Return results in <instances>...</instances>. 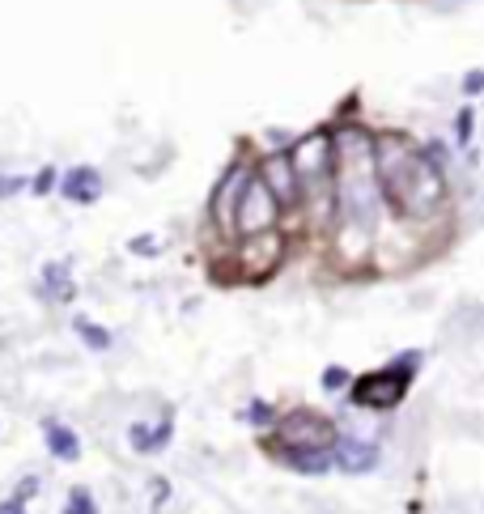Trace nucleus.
I'll return each instance as SVG.
<instances>
[{"instance_id":"16","label":"nucleus","mask_w":484,"mask_h":514,"mask_svg":"<svg viewBox=\"0 0 484 514\" xmlns=\"http://www.w3.org/2000/svg\"><path fill=\"white\" fill-rule=\"evenodd\" d=\"M238 417L246 421V425H255V430H272L281 413H276V408H272L268 400H251V404H246V408L238 413Z\"/></svg>"},{"instance_id":"14","label":"nucleus","mask_w":484,"mask_h":514,"mask_svg":"<svg viewBox=\"0 0 484 514\" xmlns=\"http://www.w3.org/2000/svg\"><path fill=\"white\" fill-rule=\"evenodd\" d=\"M276 464H285L298 476H323L332 472V450H272Z\"/></svg>"},{"instance_id":"2","label":"nucleus","mask_w":484,"mask_h":514,"mask_svg":"<svg viewBox=\"0 0 484 514\" xmlns=\"http://www.w3.org/2000/svg\"><path fill=\"white\" fill-rule=\"evenodd\" d=\"M336 145V222L344 234L361 239V247L378 234L383 217V183H378V153H374V132L344 124L332 132Z\"/></svg>"},{"instance_id":"4","label":"nucleus","mask_w":484,"mask_h":514,"mask_svg":"<svg viewBox=\"0 0 484 514\" xmlns=\"http://www.w3.org/2000/svg\"><path fill=\"white\" fill-rule=\"evenodd\" d=\"M420 362H425L420 349H408V353L391 357L387 366H378V370H370V374L353 379L349 400H353L357 408H370V413H391V408H400L403 396H408V387H412V379H417Z\"/></svg>"},{"instance_id":"19","label":"nucleus","mask_w":484,"mask_h":514,"mask_svg":"<svg viewBox=\"0 0 484 514\" xmlns=\"http://www.w3.org/2000/svg\"><path fill=\"white\" fill-rule=\"evenodd\" d=\"M39 489H43V476H34V472H30V476H22V481H17L13 498H22V501H26V506H30V498H34V493H39Z\"/></svg>"},{"instance_id":"7","label":"nucleus","mask_w":484,"mask_h":514,"mask_svg":"<svg viewBox=\"0 0 484 514\" xmlns=\"http://www.w3.org/2000/svg\"><path fill=\"white\" fill-rule=\"evenodd\" d=\"M246 179H251V166L238 161V166H229L226 175H221V183L209 196V217L217 225V234H226V239H234V217H238V200H242Z\"/></svg>"},{"instance_id":"15","label":"nucleus","mask_w":484,"mask_h":514,"mask_svg":"<svg viewBox=\"0 0 484 514\" xmlns=\"http://www.w3.org/2000/svg\"><path fill=\"white\" fill-rule=\"evenodd\" d=\"M73 332H77L81 340H85V344H90V349H94V353H107V349H111V332H107V327H98L94 319H73Z\"/></svg>"},{"instance_id":"21","label":"nucleus","mask_w":484,"mask_h":514,"mask_svg":"<svg viewBox=\"0 0 484 514\" xmlns=\"http://www.w3.org/2000/svg\"><path fill=\"white\" fill-rule=\"evenodd\" d=\"M454 141H459V145H468V141H471V111H468V107L454 115Z\"/></svg>"},{"instance_id":"8","label":"nucleus","mask_w":484,"mask_h":514,"mask_svg":"<svg viewBox=\"0 0 484 514\" xmlns=\"http://www.w3.org/2000/svg\"><path fill=\"white\" fill-rule=\"evenodd\" d=\"M255 175H259V183L272 192V200H276V209L281 213L302 205V192H298V175H293L290 153H268V158L255 166Z\"/></svg>"},{"instance_id":"22","label":"nucleus","mask_w":484,"mask_h":514,"mask_svg":"<svg viewBox=\"0 0 484 514\" xmlns=\"http://www.w3.org/2000/svg\"><path fill=\"white\" fill-rule=\"evenodd\" d=\"M149 489H153V510H161V506L170 501V481H166V476H153Z\"/></svg>"},{"instance_id":"24","label":"nucleus","mask_w":484,"mask_h":514,"mask_svg":"<svg viewBox=\"0 0 484 514\" xmlns=\"http://www.w3.org/2000/svg\"><path fill=\"white\" fill-rule=\"evenodd\" d=\"M26 187V179L22 175H0V200H9V196H17Z\"/></svg>"},{"instance_id":"26","label":"nucleus","mask_w":484,"mask_h":514,"mask_svg":"<svg viewBox=\"0 0 484 514\" xmlns=\"http://www.w3.org/2000/svg\"><path fill=\"white\" fill-rule=\"evenodd\" d=\"M128 247H132V251H145V256H153V251H158V242H153V239H132Z\"/></svg>"},{"instance_id":"23","label":"nucleus","mask_w":484,"mask_h":514,"mask_svg":"<svg viewBox=\"0 0 484 514\" xmlns=\"http://www.w3.org/2000/svg\"><path fill=\"white\" fill-rule=\"evenodd\" d=\"M463 94H468V98H480L484 94V73H480V68H471L468 77H463Z\"/></svg>"},{"instance_id":"6","label":"nucleus","mask_w":484,"mask_h":514,"mask_svg":"<svg viewBox=\"0 0 484 514\" xmlns=\"http://www.w3.org/2000/svg\"><path fill=\"white\" fill-rule=\"evenodd\" d=\"M276 222H281V209H276L272 192L251 170L246 187H242V200H238V217H234V239H242V242L268 239V234H276Z\"/></svg>"},{"instance_id":"10","label":"nucleus","mask_w":484,"mask_h":514,"mask_svg":"<svg viewBox=\"0 0 484 514\" xmlns=\"http://www.w3.org/2000/svg\"><path fill=\"white\" fill-rule=\"evenodd\" d=\"M170 438H175V417L170 413H161V421H136V425H128V447L136 450V455H158V450L170 447Z\"/></svg>"},{"instance_id":"9","label":"nucleus","mask_w":484,"mask_h":514,"mask_svg":"<svg viewBox=\"0 0 484 514\" xmlns=\"http://www.w3.org/2000/svg\"><path fill=\"white\" fill-rule=\"evenodd\" d=\"M383 464V450L370 438L357 434H340L336 447H332V472H344V476H366L374 467Z\"/></svg>"},{"instance_id":"1","label":"nucleus","mask_w":484,"mask_h":514,"mask_svg":"<svg viewBox=\"0 0 484 514\" xmlns=\"http://www.w3.org/2000/svg\"><path fill=\"white\" fill-rule=\"evenodd\" d=\"M374 153H378V183H383V200L391 205L395 217L403 222H434L446 209V175L442 166L412 136L403 132H378L374 136Z\"/></svg>"},{"instance_id":"3","label":"nucleus","mask_w":484,"mask_h":514,"mask_svg":"<svg viewBox=\"0 0 484 514\" xmlns=\"http://www.w3.org/2000/svg\"><path fill=\"white\" fill-rule=\"evenodd\" d=\"M290 161L310 225L327 230L336 222V145H332V128H310L307 136H298L290 149Z\"/></svg>"},{"instance_id":"12","label":"nucleus","mask_w":484,"mask_h":514,"mask_svg":"<svg viewBox=\"0 0 484 514\" xmlns=\"http://www.w3.org/2000/svg\"><path fill=\"white\" fill-rule=\"evenodd\" d=\"M43 442H48V455L51 459H60V464H77L81 459V438L73 425H65V421L48 417L43 421Z\"/></svg>"},{"instance_id":"25","label":"nucleus","mask_w":484,"mask_h":514,"mask_svg":"<svg viewBox=\"0 0 484 514\" xmlns=\"http://www.w3.org/2000/svg\"><path fill=\"white\" fill-rule=\"evenodd\" d=\"M0 514H26V501H22V498H13V493H9V498L0 501Z\"/></svg>"},{"instance_id":"18","label":"nucleus","mask_w":484,"mask_h":514,"mask_svg":"<svg viewBox=\"0 0 484 514\" xmlns=\"http://www.w3.org/2000/svg\"><path fill=\"white\" fill-rule=\"evenodd\" d=\"M344 387H353V379H349V370H344V366H327V370H323V391H344Z\"/></svg>"},{"instance_id":"13","label":"nucleus","mask_w":484,"mask_h":514,"mask_svg":"<svg viewBox=\"0 0 484 514\" xmlns=\"http://www.w3.org/2000/svg\"><path fill=\"white\" fill-rule=\"evenodd\" d=\"M39 290H43L48 302H73L77 298V281L68 273V259H51L43 276H39Z\"/></svg>"},{"instance_id":"20","label":"nucleus","mask_w":484,"mask_h":514,"mask_svg":"<svg viewBox=\"0 0 484 514\" xmlns=\"http://www.w3.org/2000/svg\"><path fill=\"white\" fill-rule=\"evenodd\" d=\"M56 179H60V175H56V170H51V166H43V170H39V175H34V179H30V187H34V196H48V192H51V187H56Z\"/></svg>"},{"instance_id":"11","label":"nucleus","mask_w":484,"mask_h":514,"mask_svg":"<svg viewBox=\"0 0 484 514\" xmlns=\"http://www.w3.org/2000/svg\"><path fill=\"white\" fill-rule=\"evenodd\" d=\"M60 196L73 200V205H94L98 196H102V175H98L94 166H73L60 175Z\"/></svg>"},{"instance_id":"17","label":"nucleus","mask_w":484,"mask_h":514,"mask_svg":"<svg viewBox=\"0 0 484 514\" xmlns=\"http://www.w3.org/2000/svg\"><path fill=\"white\" fill-rule=\"evenodd\" d=\"M65 514H98L94 493H90L85 484H73V489H68V498H65Z\"/></svg>"},{"instance_id":"5","label":"nucleus","mask_w":484,"mask_h":514,"mask_svg":"<svg viewBox=\"0 0 484 514\" xmlns=\"http://www.w3.org/2000/svg\"><path fill=\"white\" fill-rule=\"evenodd\" d=\"M336 438L340 430L332 417H323L315 408H290L276 417L268 450H332Z\"/></svg>"}]
</instances>
